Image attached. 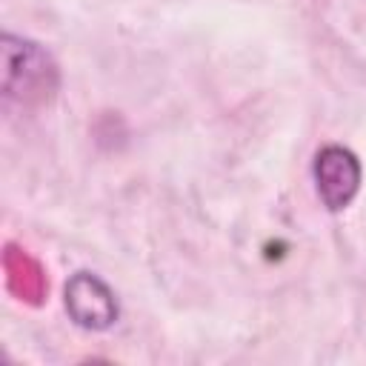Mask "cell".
Here are the masks:
<instances>
[{
    "instance_id": "7a4b0ae2",
    "label": "cell",
    "mask_w": 366,
    "mask_h": 366,
    "mask_svg": "<svg viewBox=\"0 0 366 366\" xmlns=\"http://www.w3.org/2000/svg\"><path fill=\"white\" fill-rule=\"evenodd\" d=\"M315 183L329 212L346 209L360 189V163L343 146H323L315 157Z\"/></svg>"
},
{
    "instance_id": "6da1fadb",
    "label": "cell",
    "mask_w": 366,
    "mask_h": 366,
    "mask_svg": "<svg viewBox=\"0 0 366 366\" xmlns=\"http://www.w3.org/2000/svg\"><path fill=\"white\" fill-rule=\"evenodd\" d=\"M60 83L57 66L34 40L3 34V92L20 106H43L54 97Z\"/></svg>"
},
{
    "instance_id": "277c9868",
    "label": "cell",
    "mask_w": 366,
    "mask_h": 366,
    "mask_svg": "<svg viewBox=\"0 0 366 366\" xmlns=\"http://www.w3.org/2000/svg\"><path fill=\"white\" fill-rule=\"evenodd\" d=\"M3 272H6V286L11 295H17L20 300L26 303H40L46 297V274H43V266L23 249L17 246H6L3 252Z\"/></svg>"
},
{
    "instance_id": "3957f363",
    "label": "cell",
    "mask_w": 366,
    "mask_h": 366,
    "mask_svg": "<svg viewBox=\"0 0 366 366\" xmlns=\"http://www.w3.org/2000/svg\"><path fill=\"white\" fill-rule=\"evenodd\" d=\"M66 309L71 320L83 329H109L117 320L114 292L92 272H77L66 283Z\"/></svg>"
}]
</instances>
